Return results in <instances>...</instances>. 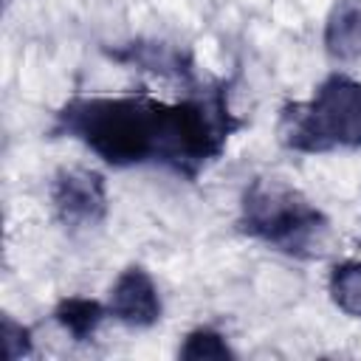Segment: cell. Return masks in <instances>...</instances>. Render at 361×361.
<instances>
[{
	"mask_svg": "<svg viewBox=\"0 0 361 361\" xmlns=\"http://www.w3.org/2000/svg\"><path fill=\"white\" fill-rule=\"evenodd\" d=\"M104 316H107V307L102 302H96V299H87V296H68L54 307L56 324L73 341H87L99 330Z\"/></svg>",
	"mask_w": 361,
	"mask_h": 361,
	"instance_id": "obj_7",
	"label": "cell"
},
{
	"mask_svg": "<svg viewBox=\"0 0 361 361\" xmlns=\"http://www.w3.org/2000/svg\"><path fill=\"white\" fill-rule=\"evenodd\" d=\"M240 228L288 254H305L327 231V217L296 189L274 178H257L243 192Z\"/></svg>",
	"mask_w": 361,
	"mask_h": 361,
	"instance_id": "obj_3",
	"label": "cell"
},
{
	"mask_svg": "<svg viewBox=\"0 0 361 361\" xmlns=\"http://www.w3.org/2000/svg\"><path fill=\"white\" fill-rule=\"evenodd\" d=\"M183 361H228L234 358L231 347L226 344L223 333L212 327H197L183 338V347L178 350Z\"/></svg>",
	"mask_w": 361,
	"mask_h": 361,
	"instance_id": "obj_10",
	"label": "cell"
},
{
	"mask_svg": "<svg viewBox=\"0 0 361 361\" xmlns=\"http://www.w3.org/2000/svg\"><path fill=\"white\" fill-rule=\"evenodd\" d=\"M243 121L228 110L223 85L175 104L147 93L76 96L56 113L54 133L82 141L110 166L164 164L195 178L209 161L220 158L226 141Z\"/></svg>",
	"mask_w": 361,
	"mask_h": 361,
	"instance_id": "obj_1",
	"label": "cell"
},
{
	"mask_svg": "<svg viewBox=\"0 0 361 361\" xmlns=\"http://www.w3.org/2000/svg\"><path fill=\"white\" fill-rule=\"evenodd\" d=\"M161 310L164 307L152 276L138 265L124 268L110 288L107 313L127 327H152L161 319Z\"/></svg>",
	"mask_w": 361,
	"mask_h": 361,
	"instance_id": "obj_5",
	"label": "cell"
},
{
	"mask_svg": "<svg viewBox=\"0 0 361 361\" xmlns=\"http://www.w3.org/2000/svg\"><path fill=\"white\" fill-rule=\"evenodd\" d=\"M330 299L350 319H361V259L338 262L330 274Z\"/></svg>",
	"mask_w": 361,
	"mask_h": 361,
	"instance_id": "obj_9",
	"label": "cell"
},
{
	"mask_svg": "<svg viewBox=\"0 0 361 361\" xmlns=\"http://www.w3.org/2000/svg\"><path fill=\"white\" fill-rule=\"evenodd\" d=\"M324 48L333 59H361V0H338L324 23Z\"/></svg>",
	"mask_w": 361,
	"mask_h": 361,
	"instance_id": "obj_6",
	"label": "cell"
},
{
	"mask_svg": "<svg viewBox=\"0 0 361 361\" xmlns=\"http://www.w3.org/2000/svg\"><path fill=\"white\" fill-rule=\"evenodd\" d=\"M0 330H3V350H6L8 361H17L31 353V330L25 324L14 322L11 316H3Z\"/></svg>",
	"mask_w": 361,
	"mask_h": 361,
	"instance_id": "obj_11",
	"label": "cell"
},
{
	"mask_svg": "<svg viewBox=\"0 0 361 361\" xmlns=\"http://www.w3.org/2000/svg\"><path fill=\"white\" fill-rule=\"evenodd\" d=\"M51 203L62 226L93 228L107 214V183L96 169L65 166L54 175Z\"/></svg>",
	"mask_w": 361,
	"mask_h": 361,
	"instance_id": "obj_4",
	"label": "cell"
},
{
	"mask_svg": "<svg viewBox=\"0 0 361 361\" xmlns=\"http://www.w3.org/2000/svg\"><path fill=\"white\" fill-rule=\"evenodd\" d=\"M276 138L296 152H327L361 147V82L333 73L310 102H290L279 110Z\"/></svg>",
	"mask_w": 361,
	"mask_h": 361,
	"instance_id": "obj_2",
	"label": "cell"
},
{
	"mask_svg": "<svg viewBox=\"0 0 361 361\" xmlns=\"http://www.w3.org/2000/svg\"><path fill=\"white\" fill-rule=\"evenodd\" d=\"M113 56L144 65V68L158 71V73H186L189 71L186 56L166 42H133L124 51H113Z\"/></svg>",
	"mask_w": 361,
	"mask_h": 361,
	"instance_id": "obj_8",
	"label": "cell"
}]
</instances>
